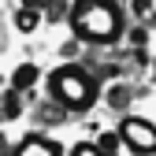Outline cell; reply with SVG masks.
Returning a JSON list of instances; mask_svg holds the SVG:
<instances>
[{"instance_id": "6da1fadb", "label": "cell", "mask_w": 156, "mask_h": 156, "mask_svg": "<svg viewBox=\"0 0 156 156\" xmlns=\"http://www.w3.org/2000/svg\"><path fill=\"white\" fill-rule=\"evenodd\" d=\"M71 26L82 41H115L123 30V15L112 0H74Z\"/></svg>"}, {"instance_id": "7a4b0ae2", "label": "cell", "mask_w": 156, "mask_h": 156, "mask_svg": "<svg viewBox=\"0 0 156 156\" xmlns=\"http://www.w3.org/2000/svg\"><path fill=\"white\" fill-rule=\"evenodd\" d=\"M48 89L67 108H89L97 101V86H93V78L82 67H56L48 74Z\"/></svg>"}, {"instance_id": "3957f363", "label": "cell", "mask_w": 156, "mask_h": 156, "mask_svg": "<svg viewBox=\"0 0 156 156\" xmlns=\"http://www.w3.org/2000/svg\"><path fill=\"white\" fill-rule=\"evenodd\" d=\"M119 138L126 141V149L141 152V156H156V126L149 119H138V115H126L119 123Z\"/></svg>"}, {"instance_id": "277c9868", "label": "cell", "mask_w": 156, "mask_h": 156, "mask_svg": "<svg viewBox=\"0 0 156 156\" xmlns=\"http://www.w3.org/2000/svg\"><path fill=\"white\" fill-rule=\"evenodd\" d=\"M15 156H63V152H60V145H56V141L41 138V134H26L23 145L15 149Z\"/></svg>"}, {"instance_id": "5b68a950", "label": "cell", "mask_w": 156, "mask_h": 156, "mask_svg": "<svg viewBox=\"0 0 156 156\" xmlns=\"http://www.w3.org/2000/svg\"><path fill=\"white\" fill-rule=\"evenodd\" d=\"M19 112H23V104H19V89H8L4 97H0V119H19Z\"/></svg>"}, {"instance_id": "8992f818", "label": "cell", "mask_w": 156, "mask_h": 156, "mask_svg": "<svg viewBox=\"0 0 156 156\" xmlns=\"http://www.w3.org/2000/svg\"><path fill=\"white\" fill-rule=\"evenodd\" d=\"M37 82V67L34 63H23L15 74H11V89H26V86H34Z\"/></svg>"}, {"instance_id": "52a82bcc", "label": "cell", "mask_w": 156, "mask_h": 156, "mask_svg": "<svg viewBox=\"0 0 156 156\" xmlns=\"http://www.w3.org/2000/svg\"><path fill=\"white\" fill-rule=\"evenodd\" d=\"M37 23H41V11H30V8H23V11L15 15V26L23 30V34H34V30H37Z\"/></svg>"}, {"instance_id": "ba28073f", "label": "cell", "mask_w": 156, "mask_h": 156, "mask_svg": "<svg viewBox=\"0 0 156 156\" xmlns=\"http://www.w3.org/2000/svg\"><path fill=\"white\" fill-rule=\"evenodd\" d=\"M97 149H101L104 156H112L115 149H119V134H104V138H101V145H97Z\"/></svg>"}, {"instance_id": "9c48e42d", "label": "cell", "mask_w": 156, "mask_h": 156, "mask_svg": "<svg viewBox=\"0 0 156 156\" xmlns=\"http://www.w3.org/2000/svg\"><path fill=\"white\" fill-rule=\"evenodd\" d=\"M71 156H104L101 149H97V145H89V141H82V145H74V152Z\"/></svg>"}, {"instance_id": "30bf717a", "label": "cell", "mask_w": 156, "mask_h": 156, "mask_svg": "<svg viewBox=\"0 0 156 156\" xmlns=\"http://www.w3.org/2000/svg\"><path fill=\"white\" fill-rule=\"evenodd\" d=\"M52 0H23V8H30V11H41V8H48Z\"/></svg>"}, {"instance_id": "8fae6325", "label": "cell", "mask_w": 156, "mask_h": 156, "mask_svg": "<svg viewBox=\"0 0 156 156\" xmlns=\"http://www.w3.org/2000/svg\"><path fill=\"white\" fill-rule=\"evenodd\" d=\"M0 156H8V141H4V134H0Z\"/></svg>"}]
</instances>
